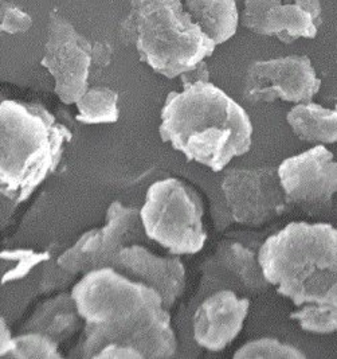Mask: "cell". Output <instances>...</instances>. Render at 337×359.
<instances>
[{
  "label": "cell",
  "mask_w": 337,
  "mask_h": 359,
  "mask_svg": "<svg viewBox=\"0 0 337 359\" xmlns=\"http://www.w3.org/2000/svg\"><path fill=\"white\" fill-rule=\"evenodd\" d=\"M71 296L85 323L76 358H93L109 343L137 348L144 358H171L177 341L161 294L114 268L85 273Z\"/></svg>",
  "instance_id": "obj_1"
},
{
  "label": "cell",
  "mask_w": 337,
  "mask_h": 359,
  "mask_svg": "<svg viewBox=\"0 0 337 359\" xmlns=\"http://www.w3.org/2000/svg\"><path fill=\"white\" fill-rule=\"evenodd\" d=\"M161 140L187 161L221 172L253 143L250 116L234 98L211 82L171 92L163 105Z\"/></svg>",
  "instance_id": "obj_2"
},
{
  "label": "cell",
  "mask_w": 337,
  "mask_h": 359,
  "mask_svg": "<svg viewBox=\"0 0 337 359\" xmlns=\"http://www.w3.org/2000/svg\"><path fill=\"white\" fill-rule=\"evenodd\" d=\"M258 259L269 284L296 306H337V229L332 225L291 222L265 240Z\"/></svg>",
  "instance_id": "obj_3"
},
{
  "label": "cell",
  "mask_w": 337,
  "mask_h": 359,
  "mask_svg": "<svg viewBox=\"0 0 337 359\" xmlns=\"http://www.w3.org/2000/svg\"><path fill=\"white\" fill-rule=\"evenodd\" d=\"M71 133L43 105L0 104V190L14 203L27 201L61 163Z\"/></svg>",
  "instance_id": "obj_4"
},
{
  "label": "cell",
  "mask_w": 337,
  "mask_h": 359,
  "mask_svg": "<svg viewBox=\"0 0 337 359\" xmlns=\"http://www.w3.org/2000/svg\"><path fill=\"white\" fill-rule=\"evenodd\" d=\"M118 36L140 61L170 80L211 57L216 43L187 13L183 0H129Z\"/></svg>",
  "instance_id": "obj_5"
},
{
  "label": "cell",
  "mask_w": 337,
  "mask_h": 359,
  "mask_svg": "<svg viewBox=\"0 0 337 359\" xmlns=\"http://www.w3.org/2000/svg\"><path fill=\"white\" fill-rule=\"evenodd\" d=\"M203 203L193 189L177 178L152 183L140 218L145 236L171 255H196L207 241Z\"/></svg>",
  "instance_id": "obj_6"
},
{
  "label": "cell",
  "mask_w": 337,
  "mask_h": 359,
  "mask_svg": "<svg viewBox=\"0 0 337 359\" xmlns=\"http://www.w3.org/2000/svg\"><path fill=\"white\" fill-rule=\"evenodd\" d=\"M142 226L140 210L114 201L106 210L104 226L83 233L57 262L74 278L101 268L116 269L121 250L142 238Z\"/></svg>",
  "instance_id": "obj_7"
},
{
  "label": "cell",
  "mask_w": 337,
  "mask_h": 359,
  "mask_svg": "<svg viewBox=\"0 0 337 359\" xmlns=\"http://www.w3.org/2000/svg\"><path fill=\"white\" fill-rule=\"evenodd\" d=\"M92 45L58 10L48 15V41L41 65L54 77V92L66 104H76L89 89Z\"/></svg>",
  "instance_id": "obj_8"
},
{
  "label": "cell",
  "mask_w": 337,
  "mask_h": 359,
  "mask_svg": "<svg viewBox=\"0 0 337 359\" xmlns=\"http://www.w3.org/2000/svg\"><path fill=\"white\" fill-rule=\"evenodd\" d=\"M322 80L305 55H288L256 61L247 67L243 97L252 104L282 100L294 104L310 102L319 93Z\"/></svg>",
  "instance_id": "obj_9"
},
{
  "label": "cell",
  "mask_w": 337,
  "mask_h": 359,
  "mask_svg": "<svg viewBox=\"0 0 337 359\" xmlns=\"http://www.w3.org/2000/svg\"><path fill=\"white\" fill-rule=\"evenodd\" d=\"M222 191L235 222L261 226L289 205L277 168H234L222 180Z\"/></svg>",
  "instance_id": "obj_10"
},
{
  "label": "cell",
  "mask_w": 337,
  "mask_h": 359,
  "mask_svg": "<svg viewBox=\"0 0 337 359\" xmlns=\"http://www.w3.org/2000/svg\"><path fill=\"white\" fill-rule=\"evenodd\" d=\"M288 202L308 212L332 206L337 194V161L325 146L285 159L277 168Z\"/></svg>",
  "instance_id": "obj_11"
},
{
  "label": "cell",
  "mask_w": 337,
  "mask_h": 359,
  "mask_svg": "<svg viewBox=\"0 0 337 359\" xmlns=\"http://www.w3.org/2000/svg\"><path fill=\"white\" fill-rule=\"evenodd\" d=\"M242 23L262 36H274L285 45L313 39L322 23L320 0H243Z\"/></svg>",
  "instance_id": "obj_12"
},
{
  "label": "cell",
  "mask_w": 337,
  "mask_h": 359,
  "mask_svg": "<svg viewBox=\"0 0 337 359\" xmlns=\"http://www.w3.org/2000/svg\"><path fill=\"white\" fill-rule=\"evenodd\" d=\"M249 309V299L238 297L234 291L223 290L211 294L195 311V342L212 353L225 350L240 335Z\"/></svg>",
  "instance_id": "obj_13"
},
{
  "label": "cell",
  "mask_w": 337,
  "mask_h": 359,
  "mask_svg": "<svg viewBox=\"0 0 337 359\" xmlns=\"http://www.w3.org/2000/svg\"><path fill=\"white\" fill-rule=\"evenodd\" d=\"M116 269L127 276L155 288L171 310L186 290V266L180 259H164L142 245L127 246L121 250Z\"/></svg>",
  "instance_id": "obj_14"
},
{
  "label": "cell",
  "mask_w": 337,
  "mask_h": 359,
  "mask_svg": "<svg viewBox=\"0 0 337 359\" xmlns=\"http://www.w3.org/2000/svg\"><path fill=\"white\" fill-rule=\"evenodd\" d=\"M287 121L303 142L316 146L337 143V102L335 108H325L313 101L296 104L287 114Z\"/></svg>",
  "instance_id": "obj_15"
},
{
  "label": "cell",
  "mask_w": 337,
  "mask_h": 359,
  "mask_svg": "<svg viewBox=\"0 0 337 359\" xmlns=\"http://www.w3.org/2000/svg\"><path fill=\"white\" fill-rule=\"evenodd\" d=\"M187 13L205 34L222 45L231 39L240 25V13L235 0H184Z\"/></svg>",
  "instance_id": "obj_16"
},
{
  "label": "cell",
  "mask_w": 337,
  "mask_h": 359,
  "mask_svg": "<svg viewBox=\"0 0 337 359\" xmlns=\"http://www.w3.org/2000/svg\"><path fill=\"white\" fill-rule=\"evenodd\" d=\"M82 320L71 294H60L41 306L23 327V331L41 332L62 342L80 326Z\"/></svg>",
  "instance_id": "obj_17"
},
{
  "label": "cell",
  "mask_w": 337,
  "mask_h": 359,
  "mask_svg": "<svg viewBox=\"0 0 337 359\" xmlns=\"http://www.w3.org/2000/svg\"><path fill=\"white\" fill-rule=\"evenodd\" d=\"M216 259L219 264L241 281L247 290L262 292L269 288L258 255L240 243H223L218 246Z\"/></svg>",
  "instance_id": "obj_18"
},
{
  "label": "cell",
  "mask_w": 337,
  "mask_h": 359,
  "mask_svg": "<svg viewBox=\"0 0 337 359\" xmlns=\"http://www.w3.org/2000/svg\"><path fill=\"white\" fill-rule=\"evenodd\" d=\"M76 105V120L82 124H113L120 117L118 93L106 86L89 88Z\"/></svg>",
  "instance_id": "obj_19"
},
{
  "label": "cell",
  "mask_w": 337,
  "mask_h": 359,
  "mask_svg": "<svg viewBox=\"0 0 337 359\" xmlns=\"http://www.w3.org/2000/svg\"><path fill=\"white\" fill-rule=\"evenodd\" d=\"M6 358L61 359L64 357L58 350V342L48 335L35 331H25L14 338L13 348Z\"/></svg>",
  "instance_id": "obj_20"
},
{
  "label": "cell",
  "mask_w": 337,
  "mask_h": 359,
  "mask_svg": "<svg viewBox=\"0 0 337 359\" xmlns=\"http://www.w3.org/2000/svg\"><path fill=\"white\" fill-rule=\"evenodd\" d=\"M304 331L313 334L337 332L336 304H305L303 309L290 313Z\"/></svg>",
  "instance_id": "obj_21"
},
{
  "label": "cell",
  "mask_w": 337,
  "mask_h": 359,
  "mask_svg": "<svg viewBox=\"0 0 337 359\" xmlns=\"http://www.w3.org/2000/svg\"><path fill=\"white\" fill-rule=\"evenodd\" d=\"M235 359H304L305 354L289 343L274 338H259L243 344L234 353Z\"/></svg>",
  "instance_id": "obj_22"
},
{
  "label": "cell",
  "mask_w": 337,
  "mask_h": 359,
  "mask_svg": "<svg viewBox=\"0 0 337 359\" xmlns=\"http://www.w3.org/2000/svg\"><path fill=\"white\" fill-rule=\"evenodd\" d=\"M3 262L14 264V266L6 269L1 284H7L18 278H25L32 268L41 262H48V252H35L30 249H18V250H4L1 253Z\"/></svg>",
  "instance_id": "obj_23"
},
{
  "label": "cell",
  "mask_w": 337,
  "mask_h": 359,
  "mask_svg": "<svg viewBox=\"0 0 337 359\" xmlns=\"http://www.w3.org/2000/svg\"><path fill=\"white\" fill-rule=\"evenodd\" d=\"M32 18L11 1L3 0L0 8V30L6 34L27 33L32 27Z\"/></svg>",
  "instance_id": "obj_24"
},
{
  "label": "cell",
  "mask_w": 337,
  "mask_h": 359,
  "mask_svg": "<svg viewBox=\"0 0 337 359\" xmlns=\"http://www.w3.org/2000/svg\"><path fill=\"white\" fill-rule=\"evenodd\" d=\"M139 359L144 358L143 353L135 347L120 344V343H109L104 346L99 351H97L93 359Z\"/></svg>",
  "instance_id": "obj_25"
},
{
  "label": "cell",
  "mask_w": 337,
  "mask_h": 359,
  "mask_svg": "<svg viewBox=\"0 0 337 359\" xmlns=\"http://www.w3.org/2000/svg\"><path fill=\"white\" fill-rule=\"evenodd\" d=\"M113 58V46L105 39L93 41L92 45V69H104L111 65Z\"/></svg>",
  "instance_id": "obj_26"
},
{
  "label": "cell",
  "mask_w": 337,
  "mask_h": 359,
  "mask_svg": "<svg viewBox=\"0 0 337 359\" xmlns=\"http://www.w3.org/2000/svg\"><path fill=\"white\" fill-rule=\"evenodd\" d=\"M180 82L183 85L184 89L191 88L196 83H202V82H209V66L206 64V61L199 62L198 65L193 67L191 70L183 73L180 76Z\"/></svg>",
  "instance_id": "obj_27"
},
{
  "label": "cell",
  "mask_w": 337,
  "mask_h": 359,
  "mask_svg": "<svg viewBox=\"0 0 337 359\" xmlns=\"http://www.w3.org/2000/svg\"><path fill=\"white\" fill-rule=\"evenodd\" d=\"M14 338L10 327L7 325L6 319H0V357L6 358L7 354L11 351L13 344H14Z\"/></svg>",
  "instance_id": "obj_28"
},
{
  "label": "cell",
  "mask_w": 337,
  "mask_h": 359,
  "mask_svg": "<svg viewBox=\"0 0 337 359\" xmlns=\"http://www.w3.org/2000/svg\"><path fill=\"white\" fill-rule=\"evenodd\" d=\"M336 196H337V194H336Z\"/></svg>",
  "instance_id": "obj_29"
}]
</instances>
